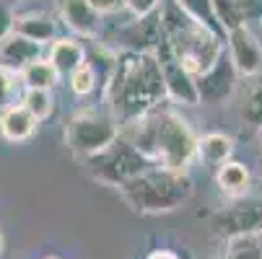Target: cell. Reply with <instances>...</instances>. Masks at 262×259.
I'll use <instances>...</instances> for the list:
<instances>
[{
  "label": "cell",
  "instance_id": "1",
  "mask_svg": "<svg viewBox=\"0 0 262 259\" xmlns=\"http://www.w3.org/2000/svg\"><path fill=\"white\" fill-rule=\"evenodd\" d=\"M120 137H125L154 166L177 174H190V163L198 158V135L171 104H159L122 125Z\"/></svg>",
  "mask_w": 262,
  "mask_h": 259
},
{
  "label": "cell",
  "instance_id": "2",
  "mask_svg": "<svg viewBox=\"0 0 262 259\" xmlns=\"http://www.w3.org/2000/svg\"><path fill=\"white\" fill-rule=\"evenodd\" d=\"M101 96L106 104V112L120 127L156 109L159 104H164L169 96H166L159 55L120 50L117 67L112 73Z\"/></svg>",
  "mask_w": 262,
  "mask_h": 259
},
{
  "label": "cell",
  "instance_id": "3",
  "mask_svg": "<svg viewBox=\"0 0 262 259\" xmlns=\"http://www.w3.org/2000/svg\"><path fill=\"white\" fill-rule=\"evenodd\" d=\"M161 23H164V44L177 57V62L198 81L223 60V47L226 36L215 29L195 21L187 16L177 3L161 8Z\"/></svg>",
  "mask_w": 262,
  "mask_h": 259
},
{
  "label": "cell",
  "instance_id": "4",
  "mask_svg": "<svg viewBox=\"0 0 262 259\" xmlns=\"http://www.w3.org/2000/svg\"><path fill=\"white\" fill-rule=\"evenodd\" d=\"M125 202L140 215H161L179 210L192 197V179L190 174H177L161 166L143 171L120 187Z\"/></svg>",
  "mask_w": 262,
  "mask_h": 259
},
{
  "label": "cell",
  "instance_id": "5",
  "mask_svg": "<svg viewBox=\"0 0 262 259\" xmlns=\"http://www.w3.org/2000/svg\"><path fill=\"white\" fill-rule=\"evenodd\" d=\"M86 169H89V174L96 181L106 184V187L120 190V187H125L130 179L140 176L148 169H154V163L148 161L143 153H138L125 137H117L115 143L106 148V151H101L99 156L86 158Z\"/></svg>",
  "mask_w": 262,
  "mask_h": 259
},
{
  "label": "cell",
  "instance_id": "6",
  "mask_svg": "<svg viewBox=\"0 0 262 259\" xmlns=\"http://www.w3.org/2000/svg\"><path fill=\"white\" fill-rule=\"evenodd\" d=\"M120 137V125L112 120V114L99 112H78L65 122V145L78 158L99 156L101 151Z\"/></svg>",
  "mask_w": 262,
  "mask_h": 259
},
{
  "label": "cell",
  "instance_id": "7",
  "mask_svg": "<svg viewBox=\"0 0 262 259\" xmlns=\"http://www.w3.org/2000/svg\"><path fill=\"white\" fill-rule=\"evenodd\" d=\"M213 228L226 239L259 236L262 231V200H234V205L221 207L213 215Z\"/></svg>",
  "mask_w": 262,
  "mask_h": 259
},
{
  "label": "cell",
  "instance_id": "8",
  "mask_svg": "<svg viewBox=\"0 0 262 259\" xmlns=\"http://www.w3.org/2000/svg\"><path fill=\"white\" fill-rule=\"evenodd\" d=\"M226 52L239 78H252L262 73V42L249 26H239L226 34Z\"/></svg>",
  "mask_w": 262,
  "mask_h": 259
},
{
  "label": "cell",
  "instance_id": "9",
  "mask_svg": "<svg viewBox=\"0 0 262 259\" xmlns=\"http://www.w3.org/2000/svg\"><path fill=\"white\" fill-rule=\"evenodd\" d=\"M159 62H161V73H164V83H166V96L182 106H195L200 104V93H198V81L187 73L177 57L169 52L166 44H161L156 50Z\"/></svg>",
  "mask_w": 262,
  "mask_h": 259
},
{
  "label": "cell",
  "instance_id": "10",
  "mask_svg": "<svg viewBox=\"0 0 262 259\" xmlns=\"http://www.w3.org/2000/svg\"><path fill=\"white\" fill-rule=\"evenodd\" d=\"M55 8L60 21L81 39L96 42L101 36V13L89 0H55Z\"/></svg>",
  "mask_w": 262,
  "mask_h": 259
},
{
  "label": "cell",
  "instance_id": "11",
  "mask_svg": "<svg viewBox=\"0 0 262 259\" xmlns=\"http://www.w3.org/2000/svg\"><path fill=\"white\" fill-rule=\"evenodd\" d=\"M39 57H42V44L26 39V36H21L16 31L6 34L3 39H0V67L16 73V76H21V73Z\"/></svg>",
  "mask_w": 262,
  "mask_h": 259
},
{
  "label": "cell",
  "instance_id": "12",
  "mask_svg": "<svg viewBox=\"0 0 262 259\" xmlns=\"http://www.w3.org/2000/svg\"><path fill=\"white\" fill-rule=\"evenodd\" d=\"M236 67L231 65L229 55H223V60L208 73V76L198 78V93H200V101L205 104H221L226 101L236 86Z\"/></svg>",
  "mask_w": 262,
  "mask_h": 259
},
{
  "label": "cell",
  "instance_id": "13",
  "mask_svg": "<svg viewBox=\"0 0 262 259\" xmlns=\"http://www.w3.org/2000/svg\"><path fill=\"white\" fill-rule=\"evenodd\" d=\"M13 31L45 47V44H52L57 39V18L45 13V11L13 13Z\"/></svg>",
  "mask_w": 262,
  "mask_h": 259
},
{
  "label": "cell",
  "instance_id": "14",
  "mask_svg": "<svg viewBox=\"0 0 262 259\" xmlns=\"http://www.w3.org/2000/svg\"><path fill=\"white\" fill-rule=\"evenodd\" d=\"M47 60L52 62V67L60 73V78H70L81 65L89 62V55L83 50L81 42L76 39H55L50 44V52H47Z\"/></svg>",
  "mask_w": 262,
  "mask_h": 259
},
{
  "label": "cell",
  "instance_id": "15",
  "mask_svg": "<svg viewBox=\"0 0 262 259\" xmlns=\"http://www.w3.org/2000/svg\"><path fill=\"white\" fill-rule=\"evenodd\" d=\"M215 184L229 200H244L249 195V187H252V174L244 163L229 161L221 169H215Z\"/></svg>",
  "mask_w": 262,
  "mask_h": 259
},
{
  "label": "cell",
  "instance_id": "16",
  "mask_svg": "<svg viewBox=\"0 0 262 259\" xmlns=\"http://www.w3.org/2000/svg\"><path fill=\"white\" fill-rule=\"evenodd\" d=\"M36 122L31 114H29V109L21 106V104H13L8 106L3 114H0V135H3V140L8 143H24L29 140L34 132H36Z\"/></svg>",
  "mask_w": 262,
  "mask_h": 259
},
{
  "label": "cell",
  "instance_id": "17",
  "mask_svg": "<svg viewBox=\"0 0 262 259\" xmlns=\"http://www.w3.org/2000/svg\"><path fill=\"white\" fill-rule=\"evenodd\" d=\"M239 114L254 130H262V73L252 78H242V96H239Z\"/></svg>",
  "mask_w": 262,
  "mask_h": 259
},
{
  "label": "cell",
  "instance_id": "18",
  "mask_svg": "<svg viewBox=\"0 0 262 259\" xmlns=\"http://www.w3.org/2000/svg\"><path fill=\"white\" fill-rule=\"evenodd\" d=\"M231 153H234V140L226 132H208L198 137V158L205 166L221 169L223 163L231 161Z\"/></svg>",
  "mask_w": 262,
  "mask_h": 259
},
{
  "label": "cell",
  "instance_id": "19",
  "mask_svg": "<svg viewBox=\"0 0 262 259\" xmlns=\"http://www.w3.org/2000/svg\"><path fill=\"white\" fill-rule=\"evenodd\" d=\"M60 81V73L52 67L47 57H39L21 73V86L24 88H39V91H52Z\"/></svg>",
  "mask_w": 262,
  "mask_h": 259
},
{
  "label": "cell",
  "instance_id": "20",
  "mask_svg": "<svg viewBox=\"0 0 262 259\" xmlns=\"http://www.w3.org/2000/svg\"><path fill=\"white\" fill-rule=\"evenodd\" d=\"M213 16H215V23L223 31V36L239 26H247V21H249L242 0H213Z\"/></svg>",
  "mask_w": 262,
  "mask_h": 259
},
{
  "label": "cell",
  "instance_id": "21",
  "mask_svg": "<svg viewBox=\"0 0 262 259\" xmlns=\"http://www.w3.org/2000/svg\"><path fill=\"white\" fill-rule=\"evenodd\" d=\"M21 106L29 109V114L36 120V122H45L47 117H52L55 112V99H52V91H39V88H24L21 93Z\"/></svg>",
  "mask_w": 262,
  "mask_h": 259
},
{
  "label": "cell",
  "instance_id": "22",
  "mask_svg": "<svg viewBox=\"0 0 262 259\" xmlns=\"http://www.w3.org/2000/svg\"><path fill=\"white\" fill-rule=\"evenodd\" d=\"M68 83H70V91L76 93V96H91L96 88H101V81H99V76H96V70H94L91 62L81 65V67L68 78Z\"/></svg>",
  "mask_w": 262,
  "mask_h": 259
},
{
  "label": "cell",
  "instance_id": "23",
  "mask_svg": "<svg viewBox=\"0 0 262 259\" xmlns=\"http://www.w3.org/2000/svg\"><path fill=\"white\" fill-rule=\"evenodd\" d=\"M174 3H177L187 16H192L195 21H200V23L215 29L218 34H223V31L218 29V23H215V16H213V0H174Z\"/></svg>",
  "mask_w": 262,
  "mask_h": 259
},
{
  "label": "cell",
  "instance_id": "24",
  "mask_svg": "<svg viewBox=\"0 0 262 259\" xmlns=\"http://www.w3.org/2000/svg\"><path fill=\"white\" fill-rule=\"evenodd\" d=\"M18 81H21V76L0 67V114L8 106H13V96H18Z\"/></svg>",
  "mask_w": 262,
  "mask_h": 259
},
{
  "label": "cell",
  "instance_id": "25",
  "mask_svg": "<svg viewBox=\"0 0 262 259\" xmlns=\"http://www.w3.org/2000/svg\"><path fill=\"white\" fill-rule=\"evenodd\" d=\"M161 8H164V0H125V11H127L135 21L151 18V16H156Z\"/></svg>",
  "mask_w": 262,
  "mask_h": 259
},
{
  "label": "cell",
  "instance_id": "26",
  "mask_svg": "<svg viewBox=\"0 0 262 259\" xmlns=\"http://www.w3.org/2000/svg\"><path fill=\"white\" fill-rule=\"evenodd\" d=\"M89 3H91L101 16H109V13L125 11V0H89Z\"/></svg>",
  "mask_w": 262,
  "mask_h": 259
},
{
  "label": "cell",
  "instance_id": "27",
  "mask_svg": "<svg viewBox=\"0 0 262 259\" xmlns=\"http://www.w3.org/2000/svg\"><path fill=\"white\" fill-rule=\"evenodd\" d=\"M145 259H179L174 251H169V249H156V251H151Z\"/></svg>",
  "mask_w": 262,
  "mask_h": 259
},
{
  "label": "cell",
  "instance_id": "28",
  "mask_svg": "<svg viewBox=\"0 0 262 259\" xmlns=\"http://www.w3.org/2000/svg\"><path fill=\"white\" fill-rule=\"evenodd\" d=\"M3 249H6V241H3V233H0V254H3Z\"/></svg>",
  "mask_w": 262,
  "mask_h": 259
},
{
  "label": "cell",
  "instance_id": "29",
  "mask_svg": "<svg viewBox=\"0 0 262 259\" xmlns=\"http://www.w3.org/2000/svg\"><path fill=\"white\" fill-rule=\"evenodd\" d=\"M259 145H262V140H259ZM259 163H262V148H259Z\"/></svg>",
  "mask_w": 262,
  "mask_h": 259
},
{
  "label": "cell",
  "instance_id": "30",
  "mask_svg": "<svg viewBox=\"0 0 262 259\" xmlns=\"http://www.w3.org/2000/svg\"><path fill=\"white\" fill-rule=\"evenodd\" d=\"M42 259H60V256H42Z\"/></svg>",
  "mask_w": 262,
  "mask_h": 259
},
{
  "label": "cell",
  "instance_id": "31",
  "mask_svg": "<svg viewBox=\"0 0 262 259\" xmlns=\"http://www.w3.org/2000/svg\"><path fill=\"white\" fill-rule=\"evenodd\" d=\"M6 3H18V0H6Z\"/></svg>",
  "mask_w": 262,
  "mask_h": 259
},
{
  "label": "cell",
  "instance_id": "32",
  "mask_svg": "<svg viewBox=\"0 0 262 259\" xmlns=\"http://www.w3.org/2000/svg\"><path fill=\"white\" fill-rule=\"evenodd\" d=\"M257 239H259V244H262V231H259V236H257Z\"/></svg>",
  "mask_w": 262,
  "mask_h": 259
},
{
  "label": "cell",
  "instance_id": "33",
  "mask_svg": "<svg viewBox=\"0 0 262 259\" xmlns=\"http://www.w3.org/2000/svg\"><path fill=\"white\" fill-rule=\"evenodd\" d=\"M259 26H262V21H259Z\"/></svg>",
  "mask_w": 262,
  "mask_h": 259
}]
</instances>
